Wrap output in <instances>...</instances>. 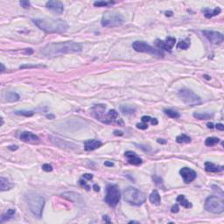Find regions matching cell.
Returning a JSON list of instances; mask_svg holds the SVG:
<instances>
[{"label":"cell","mask_w":224,"mask_h":224,"mask_svg":"<svg viewBox=\"0 0 224 224\" xmlns=\"http://www.w3.org/2000/svg\"><path fill=\"white\" fill-rule=\"evenodd\" d=\"M8 148H9L10 150H18V147L17 145H11V146H9Z\"/></svg>","instance_id":"ee69618b"},{"label":"cell","mask_w":224,"mask_h":224,"mask_svg":"<svg viewBox=\"0 0 224 224\" xmlns=\"http://www.w3.org/2000/svg\"><path fill=\"white\" fill-rule=\"evenodd\" d=\"M103 145L101 141L96 139H89L84 142V149L86 151H94Z\"/></svg>","instance_id":"2e32d148"},{"label":"cell","mask_w":224,"mask_h":224,"mask_svg":"<svg viewBox=\"0 0 224 224\" xmlns=\"http://www.w3.org/2000/svg\"><path fill=\"white\" fill-rule=\"evenodd\" d=\"M114 134H115L116 136H122V135H123V132H118V131H115V132H114Z\"/></svg>","instance_id":"f6af8a7d"},{"label":"cell","mask_w":224,"mask_h":224,"mask_svg":"<svg viewBox=\"0 0 224 224\" xmlns=\"http://www.w3.org/2000/svg\"><path fill=\"white\" fill-rule=\"evenodd\" d=\"M27 201L32 214L37 218H41L46 203L45 199L36 194H29L27 196Z\"/></svg>","instance_id":"3957f363"},{"label":"cell","mask_w":224,"mask_h":224,"mask_svg":"<svg viewBox=\"0 0 224 224\" xmlns=\"http://www.w3.org/2000/svg\"><path fill=\"white\" fill-rule=\"evenodd\" d=\"M42 169L45 172H52L53 171V166L49 164H44L42 166Z\"/></svg>","instance_id":"836d02e7"},{"label":"cell","mask_w":224,"mask_h":224,"mask_svg":"<svg viewBox=\"0 0 224 224\" xmlns=\"http://www.w3.org/2000/svg\"><path fill=\"white\" fill-rule=\"evenodd\" d=\"M129 223H139L138 222H136V221H131Z\"/></svg>","instance_id":"816d5d0a"},{"label":"cell","mask_w":224,"mask_h":224,"mask_svg":"<svg viewBox=\"0 0 224 224\" xmlns=\"http://www.w3.org/2000/svg\"><path fill=\"white\" fill-rule=\"evenodd\" d=\"M125 157L128 159V162L132 165H134V166H139L142 164V159L139 158L135 152H131V151H128L124 153Z\"/></svg>","instance_id":"9a60e30c"},{"label":"cell","mask_w":224,"mask_h":224,"mask_svg":"<svg viewBox=\"0 0 224 224\" xmlns=\"http://www.w3.org/2000/svg\"><path fill=\"white\" fill-rule=\"evenodd\" d=\"M114 2L109 1V2H106V1H97L94 3V5L96 7H102V6H108L109 4H113Z\"/></svg>","instance_id":"1f68e13d"},{"label":"cell","mask_w":224,"mask_h":224,"mask_svg":"<svg viewBox=\"0 0 224 224\" xmlns=\"http://www.w3.org/2000/svg\"><path fill=\"white\" fill-rule=\"evenodd\" d=\"M104 165H105L106 166H114V164L112 162H110V161H106Z\"/></svg>","instance_id":"b9f144b4"},{"label":"cell","mask_w":224,"mask_h":224,"mask_svg":"<svg viewBox=\"0 0 224 224\" xmlns=\"http://www.w3.org/2000/svg\"><path fill=\"white\" fill-rule=\"evenodd\" d=\"M4 66L3 65V63H1V72H4Z\"/></svg>","instance_id":"681fc988"},{"label":"cell","mask_w":224,"mask_h":224,"mask_svg":"<svg viewBox=\"0 0 224 224\" xmlns=\"http://www.w3.org/2000/svg\"><path fill=\"white\" fill-rule=\"evenodd\" d=\"M20 5L23 7V8H25V9H27V8H29L30 7V2H28V1H20Z\"/></svg>","instance_id":"d590c367"},{"label":"cell","mask_w":224,"mask_h":224,"mask_svg":"<svg viewBox=\"0 0 224 224\" xmlns=\"http://www.w3.org/2000/svg\"><path fill=\"white\" fill-rule=\"evenodd\" d=\"M26 53H33V50H27Z\"/></svg>","instance_id":"f5cc1de1"},{"label":"cell","mask_w":224,"mask_h":224,"mask_svg":"<svg viewBox=\"0 0 224 224\" xmlns=\"http://www.w3.org/2000/svg\"><path fill=\"white\" fill-rule=\"evenodd\" d=\"M132 47L135 51L139 52V53H147L150 54H152L154 56H158V57H163L164 53L162 51L156 49L154 47H152V46L148 45L147 43H145L144 41H135L132 44Z\"/></svg>","instance_id":"9c48e42d"},{"label":"cell","mask_w":224,"mask_h":224,"mask_svg":"<svg viewBox=\"0 0 224 224\" xmlns=\"http://www.w3.org/2000/svg\"><path fill=\"white\" fill-rule=\"evenodd\" d=\"M179 210H180V208H179V205H178V204H175V205H173V206L172 207V213L175 214V213H178Z\"/></svg>","instance_id":"8d00e7d4"},{"label":"cell","mask_w":224,"mask_h":224,"mask_svg":"<svg viewBox=\"0 0 224 224\" xmlns=\"http://www.w3.org/2000/svg\"><path fill=\"white\" fill-rule=\"evenodd\" d=\"M208 127L210 128V129H213V128H214V124H213L212 123H208Z\"/></svg>","instance_id":"c3c4849f"},{"label":"cell","mask_w":224,"mask_h":224,"mask_svg":"<svg viewBox=\"0 0 224 224\" xmlns=\"http://www.w3.org/2000/svg\"><path fill=\"white\" fill-rule=\"evenodd\" d=\"M83 178L86 179V180H90L93 179V175L92 174H89V173H85V174H83Z\"/></svg>","instance_id":"74e56055"},{"label":"cell","mask_w":224,"mask_h":224,"mask_svg":"<svg viewBox=\"0 0 224 224\" xmlns=\"http://www.w3.org/2000/svg\"><path fill=\"white\" fill-rule=\"evenodd\" d=\"M164 112H165V114H166V116H168V117L171 118H179L180 117V115L179 112H177V111H175V110H172V109H165Z\"/></svg>","instance_id":"f1b7e54d"},{"label":"cell","mask_w":224,"mask_h":224,"mask_svg":"<svg viewBox=\"0 0 224 224\" xmlns=\"http://www.w3.org/2000/svg\"><path fill=\"white\" fill-rule=\"evenodd\" d=\"M16 115L19 116H24V117H32L33 115V111H28V110H19V111H15Z\"/></svg>","instance_id":"d6a6232c"},{"label":"cell","mask_w":224,"mask_h":224,"mask_svg":"<svg viewBox=\"0 0 224 224\" xmlns=\"http://www.w3.org/2000/svg\"><path fill=\"white\" fill-rule=\"evenodd\" d=\"M203 35L209 40V42L214 45H218L221 44L224 40V36L223 33H219V32H214V31H203L202 32Z\"/></svg>","instance_id":"30bf717a"},{"label":"cell","mask_w":224,"mask_h":224,"mask_svg":"<svg viewBox=\"0 0 224 224\" xmlns=\"http://www.w3.org/2000/svg\"><path fill=\"white\" fill-rule=\"evenodd\" d=\"M205 170L208 172H219L223 170V166H216L211 162H206L205 163Z\"/></svg>","instance_id":"ac0fdd59"},{"label":"cell","mask_w":224,"mask_h":224,"mask_svg":"<svg viewBox=\"0 0 224 224\" xmlns=\"http://www.w3.org/2000/svg\"><path fill=\"white\" fill-rule=\"evenodd\" d=\"M80 184L81 185V186H85L86 187V189L89 191V190H90V187H89V186H88V185L86 184V182L85 181H83L82 180H80Z\"/></svg>","instance_id":"f35d334b"},{"label":"cell","mask_w":224,"mask_h":224,"mask_svg":"<svg viewBox=\"0 0 224 224\" xmlns=\"http://www.w3.org/2000/svg\"><path fill=\"white\" fill-rule=\"evenodd\" d=\"M190 47V40L186 39V40H181L177 44V48L180 50H186Z\"/></svg>","instance_id":"4316f807"},{"label":"cell","mask_w":224,"mask_h":224,"mask_svg":"<svg viewBox=\"0 0 224 224\" xmlns=\"http://www.w3.org/2000/svg\"><path fill=\"white\" fill-rule=\"evenodd\" d=\"M176 141H177L179 144H182V143H186V144H188V143L191 142V138H190V137H188V136L186 135V134H181V135H180V136H178V137L176 138Z\"/></svg>","instance_id":"83f0119b"},{"label":"cell","mask_w":224,"mask_h":224,"mask_svg":"<svg viewBox=\"0 0 224 224\" xmlns=\"http://www.w3.org/2000/svg\"><path fill=\"white\" fill-rule=\"evenodd\" d=\"M121 194L118 186L109 184L107 186L106 188L105 202L109 207H116L120 201Z\"/></svg>","instance_id":"ba28073f"},{"label":"cell","mask_w":224,"mask_h":224,"mask_svg":"<svg viewBox=\"0 0 224 224\" xmlns=\"http://www.w3.org/2000/svg\"><path fill=\"white\" fill-rule=\"evenodd\" d=\"M215 127H216L217 130H220V131H223L224 130V125L223 123H217L215 125Z\"/></svg>","instance_id":"ab89813d"},{"label":"cell","mask_w":224,"mask_h":224,"mask_svg":"<svg viewBox=\"0 0 224 224\" xmlns=\"http://www.w3.org/2000/svg\"><path fill=\"white\" fill-rule=\"evenodd\" d=\"M118 117V113L117 110L115 109H109L107 113V120H106V123H114Z\"/></svg>","instance_id":"ffe728a7"},{"label":"cell","mask_w":224,"mask_h":224,"mask_svg":"<svg viewBox=\"0 0 224 224\" xmlns=\"http://www.w3.org/2000/svg\"><path fill=\"white\" fill-rule=\"evenodd\" d=\"M4 97L5 99V101L10 102V103H13L17 102L19 100V95L14 91H7L4 94Z\"/></svg>","instance_id":"d6986e66"},{"label":"cell","mask_w":224,"mask_h":224,"mask_svg":"<svg viewBox=\"0 0 224 224\" xmlns=\"http://www.w3.org/2000/svg\"><path fill=\"white\" fill-rule=\"evenodd\" d=\"M176 40L173 37H167L165 40H156V45L158 48L166 50L167 52H172V48L173 47V46L175 45Z\"/></svg>","instance_id":"8fae6325"},{"label":"cell","mask_w":224,"mask_h":224,"mask_svg":"<svg viewBox=\"0 0 224 224\" xmlns=\"http://www.w3.org/2000/svg\"><path fill=\"white\" fill-rule=\"evenodd\" d=\"M120 111L123 115H132L136 111V108L132 105H121L120 106Z\"/></svg>","instance_id":"7402d4cb"},{"label":"cell","mask_w":224,"mask_h":224,"mask_svg":"<svg viewBox=\"0 0 224 224\" xmlns=\"http://www.w3.org/2000/svg\"><path fill=\"white\" fill-rule=\"evenodd\" d=\"M124 22L123 18L117 13L107 12L103 15L102 26L103 27H117L123 25Z\"/></svg>","instance_id":"8992f818"},{"label":"cell","mask_w":224,"mask_h":224,"mask_svg":"<svg viewBox=\"0 0 224 224\" xmlns=\"http://www.w3.org/2000/svg\"><path fill=\"white\" fill-rule=\"evenodd\" d=\"M180 174L181 175L183 180L185 183L188 184L192 181H194L196 179V172L194 171L193 169L189 168V167H183L182 169H180Z\"/></svg>","instance_id":"7c38bea8"},{"label":"cell","mask_w":224,"mask_h":224,"mask_svg":"<svg viewBox=\"0 0 224 224\" xmlns=\"http://www.w3.org/2000/svg\"><path fill=\"white\" fill-rule=\"evenodd\" d=\"M158 143H159V144H166V141H165L164 139H158Z\"/></svg>","instance_id":"bcb514c9"},{"label":"cell","mask_w":224,"mask_h":224,"mask_svg":"<svg viewBox=\"0 0 224 224\" xmlns=\"http://www.w3.org/2000/svg\"><path fill=\"white\" fill-rule=\"evenodd\" d=\"M14 214H15V209H9V210H7V212L5 214H2V216L0 217V223H3L5 221L11 219Z\"/></svg>","instance_id":"d4e9b609"},{"label":"cell","mask_w":224,"mask_h":224,"mask_svg":"<svg viewBox=\"0 0 224 224\" xmlns=\"http://www.w3.org/2000/svg\"><path fill=\"white\" fill-rule=\"evenodd\" d=\"M137 127L140 130H146L148 128V124L145 123H138L137 124Z\"/></svg>","instance_id":"e575fe53"},{"label":"cell","mask_w":224,"mask_h":224,"mask_svg":"<svg viewBox=\"0 0 224 224\" xmlns=\"http://www.w3.org/2000/svg\"><path fill=\"white\" fill-rule=\"evenodd\" d=\"M13 186V185L11 182H9L7 179H5L4 177L0 178V190L2 192L6 191V190H10Z\"/></svg>","instance_id":"44dd1931"},{"label":"cell","mask_w":224,"mask_h":224,"mask_svg":"<svg viewBox=\"0 0 224 224\" xmlns=\"http://www.w3.org/2000/svg\"><path fill=\"white\" fill-rule=\"evenodd\" d=\"M93 188L95 189V192H98V191L100 190V187H99V186H98V185H96V184H95L94 186H93Z\"/></svg>","instance_id":"7bdbcfd3"},{"label":"cell","mask_w":224,"mask_h":224,"mask_svg":"<svg viewBox=\"0 0 224 224\" xmlns=\"http://www.w3.org/2000/svg\"><path fill=\"white\" fill-rule=\"evenodd\" d=\"M176 200H177V202H179L180 203V205H181L182 207H184L186 208H191L192 207H193V205H192V203L191 202H189L186 197H185L184 195H179L177 199H176Z\"/></svg>","instance_id":"603a6c76"},{"label":"cell","mask_w":224,"mask_h":224,"mask_svg":"<svg viewBox=\"0 0 224 224\" xmlns=\"http://www.w3.org/2000/svg\"><path fill=\"white\" fill-rule=\"evenodd\" d=\"M179 97L181 99V101L188 106L199 105L202 103L201 98L197 95L194 92L188 89H182L179 91L178 94Z\"/></svg>","instance_id":"52a82bcc"},{"label":"cell","mask_w":224,"mask_h":224,"mask_svg":"<svg viewBox=\"0 0 224 224\" xmlns=\"http://www.w3.org/2000/svg\"><path fill=\"white\" fill-rule=\"evenodd\" d=\"M194 118H195L196 119L199 120H207V119H210L213 115H211L208 112H200V113H194Z\"/></svg>","instance_id":"484cf974"},{"label":"cell","mask_w":224,"mask_h":224,"mask_svg":"<svg viewBox=\"0 0 224 224\" xmlns=\"http://www.w3.org/2000/svg\"><path fill=\"white\" fill-rule=\"evenodd\" d=\"M221 12H222V10L219 7H215L213 10H210L209 8H204V9H202V13H204V15H205V17L207 18H213V17H214V16L221 13Z\"/></svg>","instance_id":"e0dca14e"},{"label":"cell","mask_w":224,"mask_h":224,"mask_svg":"<svg viewBox=\"0 0 224 224\" xmlns=\"http://www.w3.org/2000/svg\"><path fill=\"white\" fill-rule=\"evenodd\" d=\"M123 199L126 202L134 206H140L145 203L146 197L145 194L140 190L135 187H128L123 192Z\"/></svg>","instance_id":"277c9868"},{"label":"cell","mask_w":224,"mask_h":224,"mask_svg":"<svg viewBox=\"0 0 224 224\" xmlns=\"http://www.w3.org/2000/svg\"><path fill=\"white\" fill-rule=\"evenodd\" d=\"M205 209L213 214H221L224 211V201L222 198L211 195L205 201Z\"/></svg>","instance_id":"5b68a950"},{"label":"cell","mask_w":224,"mask_h":224,"mask_svg":"<svg viewBox=\"0 0 224 224\" xmlns=\"http://www.w3.org/2000/svg\"><path fill=\"white\" fill-rule=\"evenodd\" d=\"M3 124H4V118H1V125H3Z\"/></svg>","instance_id":"db71d44e"},{"label":"cell","mask_w":224,"mask_h":224,"mask_svg":"<svg viewBox=\"0 0 224 224\" xmlns=\"http://www.w3.org/2000/svg\"><path fill=\"white\" fill-rule=\"evenodd\" d=\"M103 220L105 223H110V220L109 219V216H107V215H103Z\"/></svg>","instance_id":"60d3db41"},{"label":"cell","mask_w":224,"mask_h":224,"mask_svg":"<svg viewBox=\"0 0 224 224\" xmlns=\"http://www.w3.org/2000/svg\"><path fill=\"white\" fill-rule=\"evenodd\" d=\"M220 141V139L218 138H214V137H211V138H208L205 140V145L207 146H213V145L218 144Z\"/></svg>","instance_id":"f546056e"},{"label":"cell","mask_w":224,"mask_h":224,"mask_svg":"<svg viewBox=\"0 0 224 224\" xmlns=\"http://www.w3.org/2000/svg\"><path fill=\"white\" fill-rule=\"evenodd\" d=\"M80 51H81V46L80 44L74 41H65L47 45L42 49V53L47 57H56L65 53H77Z\"/></svg>","instance_id":"6da1fadb"},{"label":"cell","mask_w":224,"mask_h":224,"mask_svg":"<svg viewBox=\"0 0 224 224\" xmlns=\"http://www.w3.org/2000/svg\"><path fill=\"white\" fill-rule=\"evenodd\" d=\"M150 201L151 203H152L153 205H159L160 204V195L158 194V192L157 190H154L151 194H150Z\"/></svg>","instance_id":"cb8c5ba5"},{"label":"cell","mask_w":224,"mask_h":224,"mask_svg":"<svg viewBox=\"0 0 224 224\" xmlns=\"http://www.w3.org/2000/svg\"><path fill=\"white\" fill-rule=\"evenodd\" d=\"M33 23L46 33H64L68 28L66 21L62 19H40L36 18L33 20Z\"/></svg>","instance_id":"7a4b0ae2"},{"label":"cell","mask_w":224,"mask_h":224,"mask_svg":"<svg viewBox=\"0 0 224 224\" xmlns=\"http://www.w3.org/2000/svg\"><path fill=\"white\" fill-rule=\"evenodd\" d=\"M47 118H54V116H53V115H47Z\"/></svg>","instance_id":"f907efd6"},{"label":"cell","mask_w":224,"mask_h":224,"mask_svg":"<svg viewBox=\"0 0 224 224\" xmlns=\"http://www.w3.org/2000/svg\"><path fill=\"white\" fill-rule=\"evenodd\" d=\"M20 139L23 141V142H26V143H32V144H34V143H37L40 141V138L38 136H36L35 134L32 133V132H22L20 134Z\"/></svg>","instance_id":"5bb4252c"},{"label":"cell","mask_w":224,"mask_h":224,"mask_svg":"<svg viewBox=\"0 0 224 224\" xmlns=\"http://www.w3.org/2000/svg\"><path fill=\"white\" fill-rule=\"evenodd\" d=\"M166 17H170V16H172V12H166Z\"/></svg>","instance_id":"7dc6e473"},{"label":"cell","mask_w":224,"mask_h":224,"mask_svg":"<svg viewBox=\"0 0 224 224\" xmlns=\"http://www.w3.org/2000/svg\"><path fill=\"white\" fill-rule=\"evenodd\" d=\"M46 6L47 9H49V10H51L58 14H61L64 11V5L60 1H54V0L47 1L46 4Z\"/></svg>","instance_id":"4fadbf2b"},{"label":"cell","mask_w":224,"mask_h":224,"mask_svg":"<svg viewBox=\"0 0 224 224\" xmlns=\"http://www.w3.org/2000/svg\"><path fill=\"white\" fill-rule=\"evenodd\" d=\"M142 122L143 123H148V122H151L152 123V124H153V125H157L158 123V120L156 118H152L151 117H149V116H144V117H142Z\"/></svg>","instance_id":"4dcf8cb0"}]
</instances>
